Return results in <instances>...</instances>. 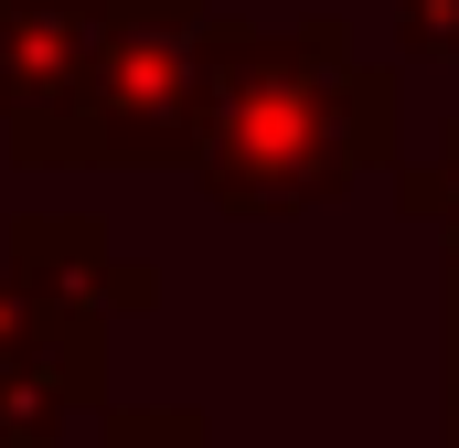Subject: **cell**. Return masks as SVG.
I'll return each mask as SVG.
<instances>
[{
	"label": "cell",
	"instance_id": "7",
	"mask_svg": "<svg viewBox=\"0 0 459 448\" xmlns=\"http://www.w3.org/2000/svg\"><path fill=\"white\" fill-rule=\"evenodd\" d=\"M108 448H204V417H182V406H128V417H108Z\"/></svg>",
	"mask_w": 459,
	"mask_h": 448
},
{
	"label": "cell",
	"instance_id": "3",
	"mask_svg": "<svg viewBox=\"0 0 459 448\" xmlns=\"http://www.w3.org/2000/svg\"><path fill=\"white\" fill-rule=\"evenodd\" d=\"M108 32H117V0H0V150L22 171H43L65 117L86 108Z\"/></svg>",
	"mask_w": 459,
	"mask_h": 448
},
{
	"label": "cell",
	"instance_id": "5",
	"mask_svg": "<svg viewBox=\"0 0 459 448\" xmlns=\"http://www.w3.org/2000/svg\"><path fill=\"white\" fill-rule=\"evenodd\" d=\"M395 203L417 224H438V246L459 256V117L428 139V160H395Z\"/></svg>",
	"mask_w": 459,
	"mask_h": 448
},
{
	"label": "cell",
	"instance_id": "6",
	"mask_svg": "<svg viewBox=\"0 0 459 448\" xmlns=\"http://www.w3.org/2000/svg\"><path fill=\"white\" fill-rule=\"evenodd\" d=\"M395 43L417 65H459V0H395Z\"/></svg>",
	"mask_w": 459,
	"mask_h": 448
},
{
	"label": "cell",
	"instance_id": "4",
	"mask_svg": "<svg viewBox=\"0 0 459 448\" xmlns=\"http://www.w3.org/2000/svg\"><path fill=\"white\" fill-rule=\"evenodd\" d=\"M0 267L32 289V299H54V310H75V321H128V310H150V267H128L108 246V224L97 214H22L0 235Z\"/></svg>",
	"mask_w": 459,
	"mask_h": 448
},
{
	"label": "cell",
	"instance_id": "2",
	"mask_svg": "<svg viewBox=\"0 0 459 448\" xmlns=\"http://www.w3.org/2000/svg\"><path fill=\"white\" fill-rule=\"evenodd\" d=\"M214 0H117L108 65L86 86V108L65 117V139L43 150V171H160L204 150L214 108Z\"/></svg>",
	"mask_w": 459,
	"mask_h": 448
},
{
	"label": "cell",
	"instance_id": "1",
	"mask_svg": "<svg viewBox=\"0 0 459 448\" xmlns=\"http://www.w3.org/2000/svg\"><path fill=\"white\" fill-rule=\"evenodd\" d=\"M406 86L395 65H363L342 22H289L246 32L214 22V108H204V193L246 224L321 214L363 171H395L406 150Z\"/></svg>",
	"mask_w": 459,
	"mask_h": 448
}]
</instances>
